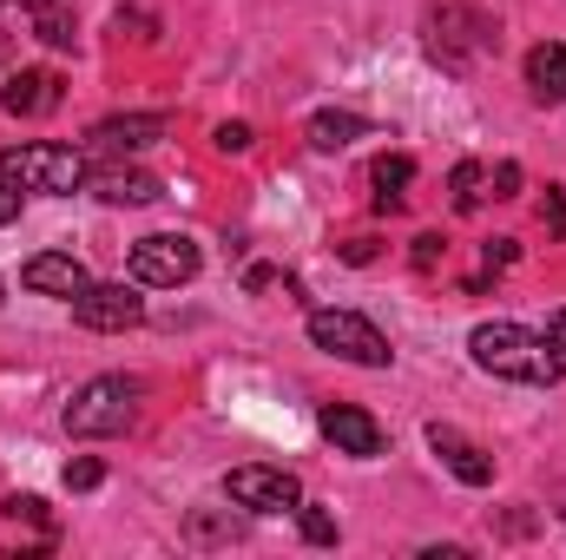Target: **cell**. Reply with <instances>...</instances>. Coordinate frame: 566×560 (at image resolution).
<instances>
[{
  "mask_svg": "<svg viewBox=\"0 0 566 560\" xmlns=\"http://www.w3.org/2000/svg\"><path fill=\"white\" fill-rule=\"evenodd\" d=\"M468 356H474V370H488L501 383H527V390H554L566 376L560 343H547V336H534L521 323H481L468 336Z\"/></svg>",
  "mask_w": 566,
  "mask_h": 560,
  "instance_id": "6da1fadb",
  "label": "cell"
},
{
  "mask_svg": "<svg viewBox=\"0 0 566 560\" xmlns=\"http://www.w3.org/2000/svg\"><path fill=\"white\" fill-rule=\"evenodd\" d=\"M0 172H7L20 191H46V198H73V191H86V152L53 145V139L7 145V152H0Z\"/></svg>",
  "mask_w": 566,
  "mask_h": 560,
  "instance_id": "7a4b0ae2",
  "label": "cell"
},
{
  "mask_svg": "<svg viewBox=\"0 0 566 560\" xmlns=\"http://www.w3.org/2000/svg\"><path fill=\"white\" fill-rule=\"evenodd\" d=\"M139 416V383H126V376H93L86 390H73V403H66V435H80V442H99V435H126Z\"/></svg>",
  "mask_w": 566,
  "mask_h": 560,
  "instance_id": "3957f363",
  "label": "cell"
},
{
  "mask_svg": "<svg viewBox=\"0 0 566 560\" xmlns=\"http://www.w3.org/2000/svg\"><path fill=\"white\" fill-rule=\"evenodd\" d=\"M501 46V27L474 7H428V53L448 66V73H468L481 53Z\"/></svg>",
  "mask_w": 566,
  "mask_h": 560,
  "instance_id": "277c9868",
  "label": "cell"
},
{
  "mask_svg": "<svg viewBox=\"0 0 566 560\" xmlns=\"http://www.w3.org/2000/svg\"><path fill=\"white\" fill-rule=\"evenodd\" d=\"M310 343L343 356V363H356V370H389L396 363V343L356 310H310Z\"/></svg>",
  "mask_w": 566,
  "mask_h": 560,
  "instance_id": "5b68a950",
  "label": "cell"
},
{
  "mask_svg": "<svg viewBox=\"0 0 566 560\" xmlns=\"http://www.w3.org/2000/svg\"><path fill=\"white\" fill-rule=\"evenodd\" d=\"M198 245L185 238V231H151V238H139L133 245V278L151 283V290H178V283L198 278Z\"/></svg>",
  "mask_w": 566,
  "mask_h": 560,
  "instance_id": "8992f818",
  "label": "cell"
},
{
  "mask_svg": "<svg viewBox=\"0 0 566 560\" xmlns=\"http://www.w3.org/2000/svg\"><path fill=\"white\" fill-rule=\"evenodd\" d=\"M224 495H231L238 508H251V515H296V508H303V481H296L290 468H264V462L231 468V475H224Z\"/></svg>",
  "mask_w": 566,
  "mask_h": 560,
  "instance_id": "52a82bcc",
  "label": "cell"
},
{
  "mask_svg": "<svg viewBox=\"0 0 566 560\" xmlns=\"http://www.w3.org/2000/svg\"><path fill=\"white\" fill-rule=\"evenodd\" d=\"M73 323L80 330H99V336H119V330H139L145 323V297L133 283H86L73 297Z\"/></svg>",
  "mask_w": 566,
  "mask_h": 560,
  "instance_id": "ba28073f",
  "label": "cell"
},
{
  "mask_svg": "<svg viewBox=\"0 0 566 560\" xmlns=\"http://www.w3.org/2000/svg\"><path fill=\"white\" fill-rule=\"evenodd\" d=\"M316 428H323V435L336 442V455H349V462H376V455L389 448L382 422L369 416V409H356V403H323Z\"/></svg>",
  "mask_w": 566,
  "mask_h": 560,
  "instance_id": "9c48e42d",
  "label": "cell"
},
{
  "mask_svg": "<svg viewBox=\"0 0 566 560\" xmlns=\"http://www.w3.org/2000/svg\"><path fill=\"white\" fill-rule=\"evenodd\" d=\"M165 133H171L165 113H119V120H99V126L86 133V145L106 152V158H133V152H145V145H158Z\"/></svg>",
  "mask_w": 566,
  "mask_h": 560,
  "instance_id": "30bf717a",
  "label": "cell"
},
{
  "mask_svg": "<svg viewBox=\"0 0 566 560\" xmlns=\"http://www.w3.org/2000/svg\"><path fill=\"white\" fill-rule=\"evenodd\" d=\"M60 93H66V86H60L53 66H20V73L0 86V106H7L13 120H46V113L60 106Z\"/></svg>",
  "mask_w": 566,
  "mask_h": 560,
  "instance_id": "8fae6325",
  "label": "cell"
},
{
  "mask_svg": "<svg viewBox=\"0 0 566 560\" xmlns=\"http://www.w3.org/2000/svg\"><path fill=\"white\" fill-rule=\"evenodd\" d=\"M86 191L99 198V205H151V198H165V185L139 172V165H99V172H86Z\"/></svg>",
  "mask_w": 566,
  "mask_h": 560,
  "instance_id": "7c38bea8",
  "label": "cell"
},
{
  "mask_svg": "<svg viewBox=\"0 0 566 560\" xmlns=\"http://www.w3.org/2000/svg\"><path fill=\"white\" fill-rule=\"evenodd\" d=\"M20 283H27V290H40V297H66V303H73L93 278H86V265H80L73 251H40V258H27V265H20Z\"/></svg>",
  "mask_w": 566,
  "mask_h": 560,
  "instance_id": "4fadbf2b",
  "label": "cell"
},
{
  "mask_svg": "<svg viewBox=\"0 0 566 560\" xmlns=\"http://www.w3.org/2000/svg\"><path fill=\"white\" fill-rule=\"evenodd\" d=\"M428 448H434V455L454 468V481H461V488H488V481H494V462H488V455H481V448H474L461 428H448V422H428Z\"/></svg>",
  "mask_w": 566,
  "mask_h": 560,
  "instance_id": "5bb4252c",
  "label": "cell"
},
{
  "mask_svg": "<svg viewBox=\"0 0 566 560\" xmlns=\"http://www.w3.org/2000/svg\"><path fill=\"white\" fill-rule=\"evenodd\" d=\"M527 86H534L541 106H566V46L560 40H541L527 53Z\"/></svg>",
  "mask_w": 566,
  "mask_h": 560,
  "instance_id": "9a60e30c",
  "label": "cell"
},
{
  "mask_svg": "<svg viewBox=\"0 0 566 560\" xmlns=\"http://www.w3.org/2000/svg\"><path fill=\"white\" fill-rule=\"evenodd\" d=\"M369 185H376V211H402V191L416 185V158L409 152H382L369 165Z\"/></svg>",
  "mask_w": 566,
  "mask_h": 560,
  "instance_id": "2e32d148",
  "label": "cell"
},
{
  "mask_svg": "<svg viewBox=\"0 0 566 560\" xmlns=\"http://www.w3.org/2000/svg\"><path fill=\"white\" fill-rule=\"evenodd\" d=\"M376 126L363 120V113H316L310 120V145L316 152H343V145H356V139H369Z\"/></svg>",
  "mask_w": 566,
  "mask_h": 560,
  "instance_id": "e0dca14e",
  "label": "cell"
},
{
  "mask_svg": "<svg viewBox=\"0 0 566 560\" xmlns=\"http://www.w3.org/2000/svg\"><path fill=\"white\" fill-rule=\"evenodd\" d=\"M238 535H244L238 515H218V508H191L185 515V541H198V548H231Z\"/></svg>",
  "mask_w": 566,
  "mask_h": 560,
  "instance_id": "ac0fdd59",
  "label": "cell"
},
{
  "mask_svg": "<svg viewBox=\"0 0 566 560\" xmlns=\"http://www.w3.org/2000/svg\"><path fill=\"white\" fill-rule=\"evenodd\" d=\"M448 198H454V211H461V218H474V211L488 205V172H481L474 158H461V165L448 172Z\"/></svg>",
  "mask_w": 566,
  "mask_h": 560,
  "instance_id": "d6986e66",
  "label": "cell"
},
{
  "mask_svg": "<svg viewBox=\"0 0 566 560\" xmlns=\"http://www.w3.org/2000/svg\"><path fill=\"white\" fill-rule=\"evenodd\" d=\"M73 33H80L73 27V7H40L33 13V40L40 46H73Z\"/></svg>",
  "mask_w": 566,
  "mask_h": 560,
  "instance_id": "ffe728a7",
  "label": "cell"
},
{
  "mask_svg": "<svg viewBox=\"0 0 566 560\" xmlns=\"http://www.w3.org/2000/svg\"><path fill=\"white\" fill-rule=\"evenodd\" d=\"M0 515H7V521H27V528H40V535H46V541H53V535H60V528H53V515H46V501H40V495H7V501H0Z\"/></svg>",
  "mask_w": 566,
  "mask_h": 560,
  "instance_id": "44dd1931",
  "label": "cell"
},
{
  "mask_svg": "<svg viewBox=\"0 0 566 560\" xmlns=\"http://www.w3.org/2000/svg\"><path fill=\"white\" fill-rule=\"evenodd\" d=\"M296 528H303L310 548H336V521H329L323 508H296Z\"/></svg>",
  "mask_w": 566,
  "mask_h": 560,
  "instance_id": "7402d4cb",
  "label": "cell"
},
{
  "mask_svg": "<svg viewBox=\"0 0 566 560\" xmlns=\"http://www.w3.org/2000/svg\"><path fill=\"white\" fill-rule=\"evenodd\" d=\"M99 481H106V468H99L93 455H80V462H66V488H73V495H86V488H99Z\"/></svg>",
  "mask_w": 566,
  "mask_h": 560,
  "instance_id": "603a6c76",
  "label": "cell"
},
{
  "mask_svg": "<svg viewBox=\"0 0 566 560\" xmlns=\"http://www.w3.org/2000/svg\"><path fill=\"white\" fill-rule=\"evenodd\" d=\"M488 191H494V198H521V165H514V158H501V165L488 172Z\"/></svg>",
  "mask_w": 566,
  "mask_h": 560,
  "instance_id": "cb8c5ba5",
  "label": "cell"
},
{
  "mask_svg": "<svg viewBox=\"0 0 566 560\" xmlns=\"http://www.w3.org/2000/svg\"><path fill=\"white\" fill-rule=\"evenodd\" d=\"M541 225H547L554 238H566V191L560 185H547V198H541Z\"/></svg>",
  "mask_w": 566,
  "mask_h": 560,
  "instance_id": "d4e9b609",
  "label": "cell"
},
{
  "mask_svg": "<svg viewBox=\"0 0 566 560\" xmlns=\"http://www.w3.org/2000/svg\"><path fill=\"white\" fill-rule=\"evenodd\" d=\"M211 145H218V152H251V126H244V120H224V126L211 133Z\"/></svg>",
  "mask_w": 566,
  "mask_h": 560,
  "instance_id": "484cf974",
  "label": "cell"
},
{
  "mask_svg": "<svg viewBox=\"0 0 566 560\" xmlns=\"http://www.w3.org/2000/svg\"><path fill=\"white\" fill-rule=\"evenodd\" d=\"M441 251H448V245H441L434 231H422V238H416V271H434V265H441Z\"/></svg>",
  "mask_w": 566,
  "mask_h": 560,
  "instance_id": "4316f807",
  "label": "cell"
},
{
  "mask_svg": "<svg viewBox=\"0 0 566 560\" xmlns=\"http://www.w3.org/2000/svg\"><path fill=\"white\" fill-rule=\"evenodd\" d=\"M20 198H27V191H20V185L0 172V225H13V218H20Z\"/></svg>",
  "mask_w": 566,
  "mask_h": 560,
  "instance_id": "83f0119b",
  "label": "cell"
},
{
  "mask_svg": "<svg viewBox=\"0 0 566 560\" xmlns=\"http://www.w3.org/2000/svg\"><path fill=\"white\" fill-rule=\"evenodd\" d=\"M514 258H521V245H514V238H494V245H488V271H507Z\"/></svg>",
  "mask_w": 566,
  "mask_h": 560,
  "instance_id": "f1b7e54d",
  "label": "cell"
},
{
  "mask_svg": "<svg viewBox=\"0 0 566 560\" xmlns=\"http://www.w3.org/2000/svg\"><path fill=\"white\" fill-rule=\"evenodd\" d=\"M343 258H349V265H369V258H376V238H349Z\"/></svg>",
  "mask_w": 566,
  "mask_h": 560,
  "instance_id": "f546056e",
  "label": "cell"
},
{
  "mask_svg": "<svg viewBox=\"0 0 566 560\" xmlns=\"http://www.w3.org/2000/svg\"><path fill=\"white\" fill-rule=\"evenodd\" d=\"M27 13H40V7H73V0H20Z\"/></svg>",
  "mask_w": 566,
  "mask_h": 560,
  "instance_id": "4dcf8cb0",
  "label": "cell"
},
{
  "mask_svg": "<svg viewBox=\"0 0 566 560\" xmlns=\"http://www.w3.org/2000/svg\"><path fill=\"white\" fill-rule=\"evenodd\" d=\"M554 343H560V350H566V310H560V317H554Z\"/></svg>",
  "mask_w": 566,
  "mask_h": 560,
  "instance_id": "1f68e13d",
  "label": "cell"
},
{
  "mask_svg": "<svg viewBox=\"0 0 566 560\" xmlns=\"http://www.w3.org/2000/svg\"><path fill=\"white\" fill-rule=\"evenodd\" d=\"M0 66H7V33H0Z\"/></svg>",
  "mask_w": 566,
  "mask_h": 560,
  "instance_id": "d6a6232c",
  "label": "cell"
},
{
  "mask_svg": "<svg viewBox=\"0 0 566 560\" xmlns=\"http://www.w3.org/2000/svg\"><path fill=\"white\" fill-rule=\"evenodd\" d=\"M0 7H7V0H0Z\"/></svg>",
  "mask_w": 566,
  "mask_h": 560,
  "instance_id": "836d02e7",
  "label": "cell"
}]
</instances>
